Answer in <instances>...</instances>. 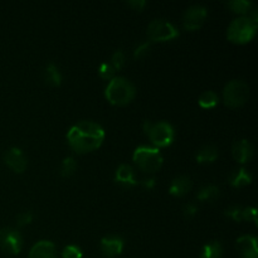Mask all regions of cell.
Instances as JSON below:
<instances>
[{
	"label": "cell",
	"instance_id": "obj_1",
	"mask_svg": "<svg viewBox=\"0 0 258 258\" xmlns=\"http://www.w3.org/2000/svg\"><path fill=\"white\" fill-rule=\"evenodd\" d=\"M105 139L102 126L92 121H81L70 128L67 140L77 153H86L98 148Z\"/></svg>",
	"mask_w": 258,
	"mask_h": 258
},
{
	"label": "cell",
	"instance_id": "obj_2",
	"mask_svg": "<svg viewBox=\"0 0 258 258\" xmlns=\"http://www.w3.org/2000/svg\"><path fill=\"white\" fill-rule=\"evenodd\" d=\"M105 96L113 105H125L135 96V86L125 77H113L105 90Z\"/></svg>",
	"mask_w": 258,
	"mask_h": 258
},
{
	"label": "cell",
	"instance_id": "obj_3",
	"mask_svg": "<svg viewBox=\"0 0 258 258\" xmlns=\"http://www.w3.org/2000/svg\"><path fill=\"white\" fill-rule=\"evenodd\" d=\"M134 161L143 171L153 174L158 171L163 165V156H161L159 149L141 145L138 146L134 151Z\"/></svg>",
	"mask_w": 258,
	"mask_h": 258
},
{
	"label": "cell",
	"instance_id": "obj_4",
	"mask_svg": "<svg viewBox=\"0 0 258 258\" xmlns=\"http://www.w3.org/2000/svg\"><path fill=\"white\" fill-rule=\"evenodd\" d=\"M257 29V23L249 19L247 15L233 19L227 30V37L229 40L236 43H246L253 38Z\"/></svg>",
	"mask_w": 258,
	"mask_h": 258
},
{
	"label": "cell",
	"instance_id": "obj_5",
	"mask_svg": "<svg viewBox=\"0 0 258 258\" xmlns=\"http://www.w3.org/2000/svg\"><path fill=\"white\" fill-rule=\"evenodd\" d=\"M144 131L156 146L170 145L175 136L173 126L166 121H160V122L144 121Z\"/></svg>",
	"mask_w": 258,
	"mask_h": 258
},
{
	"label": "cell",
	"instance_id": "obj_6",
	"mask_svg": "<svg viewBox=\"0 0 258 258\" xmlns=\"http://www.w3.org/2000/svg\"><path fill=\"white\" fill-rule=\"evenodd\" d=\"M249 96V86L243 80H232L224 86L223 98L226 105L238 107L243 105Z\"/></svg>",
	"mask_w": 258,
	"mask_h": 258
},
{
	"label": "cell",
	"instance_id": "obj_7",
	"mask_svg": "<svg viewBox=\"0 0 258 258\" xmlns=\"http://www.w3.org/2000/svg\"><path fill=\"white\" fill-rule=\"evenodd\" d=\"M146 34H148L150 42H163V40H169L178 37L179 32L173 23L163 19V18H159V19H154L149 23Z\"/></svg>",
	"mask_w": 258,
	"mask_h": 258
},
{
	"label": "cell",
	"instance_id": "obj_8",
	"mask_svg": "<svg viewBox=\"0 0 258 258\" xmlns=\"http://www.w3.org/2000/svg\"><path fill=\"white\" fill-rule=\"evenodd\" d=\"M23 239L19 232L12 227H5L0 229V247L5 252L18 254L22 249Z\"/></svg>",
	"mask_w": 258,
	"mask_h": 258
},
{
	"label": "cell",
	"instance_id": "obj_9",
	"mask_svg": "<svg viewBox=\"0 0 258 258\" xmlns=\"http://www.w3.org/2000/svg\"><path fill=\"white\" fill-rule=\"evenodd\" d=\"M207 8L203 7L201 4H194L190 5L188 9L185 10L184 13V18H183V23L184 27L186 29H198L202 24H203L204 19L207 18Z\"/></svg>",
	"mask_w": 258,
	"mask_h": 258
},
{
	"label": "cell",
	"instance_id": "obj_10",
	"mask_svg": "<svg viewBox=\"0 0 258 258\" xmlns=\"http://www.w3.org/2000/svg\"><path fill=\"white\" fill-rule=\"evenodd\" d=\"M4 161L15 173H23L28 165V160L23 150L17 146L8 149L4 153Z\"/></svg>",
	"mask_w": 258,
	"mask_h": 258
},
{
	"label": "cell",
	"instance_id": "obj_11",
	"mask_svg": "<svg viewBox=\"0 0 258 258\" xmlns=\"http://www.w3.org/2000/svg\"><path fill=\"white\" fill-rule=\"evenodd\" d=\"M123 249V241L118 236H106L101 239V251L106 257H115Z\"/></svg>",
	"mask_w": 258,
	"mask_h": 258
},
{
	"label": "cell",
	"instance_id": "obj_12",
	"mask_svg": "<svg viewBox=\"0 0 258 258\" xmlns=\"http://www.w3.org/2000/svg\"><path fill=\"white\" fill-rule=\"evenodd\" d=\"M237 248L243 258H258L257 238L251 234H246L237 239Z\"/></svg>",
	"mask_w": 258,
	"mask_h": 258
},
{
	"label": "cell",
	"instance_id": "obj_13",
	"mask_svg": "<svg viewBox=\"0 0 258 258\" xmlns=\"http://www.w3.org/2000/svg\"><path fill=\"white\" fill-rule=\"evenodd\" d=\"M232 154H233L234 159H236L238 163L244 164L252 158L253 155V145L251 144V141H248L247 139H242V140H237L233 144V148H232Z\"/></svg>",
	"mask_w": 258,
	"mask_h": 258
},
{
	"label": "cell",
	"instance_id": "obj_14",
	"mask_svg": "<svg viewBox=\"0 0 258 258\" xmlns=\"http://www.w3.org/2000/svg\"><path fill=\"white\" fill-rule=\"evenodd\" d=\"M28 258H57L54 243L45 239L37 242L30 249Z\"/></svg>",
	"mask_w": 258,
	"mask_h": 258
},
{
	"label": "cell",
	"instance_id": "obj_15",
	"mask_svg": "<svg viewBox=\"0 0 258 258\" xmlns=\"http://www.w3.org/2000/svg\"><path fill=\"white\" fill-rule=\"evenodd\" d=\"M115 180L117 181L121 185L126 186V188H130L138 184L136 181L135 175H134V170L128 164H121L117 168L115 173Z\"/></svg>",
	"mask_w": 258,
	"mask_h": 258
},
{
	"label": "cell",
	"instance_id": "obj_16",
	"mask_svg": "<svg viewBox=\"0 0 258 258\" xmlns=\"http://www.w3.org/2000/svg\"><path fill=\"white\" fill-rule=\"evenodd\" d=\"M191 189V180L189 176L179 175L171 180L170 186H169V191L171 196L181 197L184 194L188 193Z\"/></svg>",
	"mask_w": 258,
	"mask_h": 258
},
{
	"label": "cell",
	"instance_id": "obj_17",
	"mask_svg": "<svg viewBox=\"0 0 258 258\" xmlns=\"http://www.w3.org/2000/svg\"><path fill=\"white\" fill-rule=\"evenodd\" d=\"M228 181L233 186H244L252 181V174L246 168H239L229 174Z\"/></svg>",
	"mask_w": 258,
	"mask_h": 258
},
{
	"label": "cell",
	"instance_id": "obj_18",
	"mask_svg": "<svg viewBox=\"0 0 258 258\" xmlns=\"http://www.w3.org/2000/svg\"><path fill=\"white\" fill-rule=\"evenodd\" d=\"M218 158V149L214 145H204L196 153L198 163H212Z\"/></svg>",
	"mask_w": 258,
	"mask_h": 258
},
{
	"label": "cell",
	"instance_id": "obj_19",
	"mask_svg": "<svg viewBox=\"0 0 258 258\" xmlns=\"http://www.w3.org/2000/svg\"><path fill=\"white\" fill-rule=\"evenodd\" d=\"M223 254V247L218 241L208 242L202 248L199 258H221Z\"/></svg>",
	"mask_w": 258,
	"mask_h": 258
},
{
	"label": "cell",
	"instance_id": "obj_20",
	"mask_svg": "<svg viewBox=\"0 0 258 258\" xmlns=\"http://www.w3.org/2000/svg\"><path fill=\"white\" fill-rule=\"evenodd\" d=\"M44 80L49 85L59 86L62 82V73H60L59 68L54 64L53 62L48 63L47 67L44 70Z\"/></svg>",
	"mask_w": 258,
	"mask_h": 258
},
{
	"label": "cell",
	"instance_id": "obj_21",
	"mask_svg": "<svg viewBox=\"0 0 258 258\" xmlns=\"http://www.w3.org/2000/svg\"><path fill=\"white\" fill-rule=\"evenodd\" d=\"M219 196H221V190H219L218 186L214 185V184H208V185H204L203 188L199 189L197 198L199 201H214Z\"/></svg>",
	"mask_w": 258,
	"mask_h": 258
},
{
	"label": "cell",
	"instance_id": "obj_22",
	"mask_svg": "<svg viewBox=\"0 0 258 258\" xmlns=\"http://www.w3.org/2000/svg\"><path fill=\"white\" fill-rule=\"evenodd\" d=\"M219 96L217 95L214 91H204L201 96H199V105L202 107L211 108L218 103Z\"/></svg>",
	"mask_w": 258,
	"mask_h": 258
},
{
	"label": "cell",
	"instance_id": "obj_23",
	"mask_svg": "<svg viewBox=\"0 0 258 258\" xmlns=\"http://www.w3.org/2000/svg\"><path fill=\"white\" fill-rule=\"evenodd\" d=\"M228 7L233 12L239 13V14H246L253 8V4L249 0H229Z\"/></svg>",
	"mask_w": 258,
	"mask_h": 258
},
{
	"label": "cell",
	"instance_id": "obj_24",
	"mask_svg": "<svg viewBox=\"0 0 258 258\" xmlns=\"http://www.w3.org/2000/svg\"><path fill=\"white\" fill-rule=\"evenodd\" d=\"M76 168H77V164H76L75 159L72 156H67L63 159L62 164H60V174L63 176H70L75 173Z\"/></svg>",
	"mask_w": 258,
	"mask_h": 258
},
{
	"label": "cell",
	"instance_id": "obj_25",
	"mask_svg": "<svg viewBox=\"0 0 258 258\" xmlns=\"http://www.w3.org/2000/svg\"><path fill=\"white\" fill-rule=\"evenodd\" d=\"M83 252L76 244H68L63 248L62 251V257L63 258H82Z\"/></svg>",
	"mask_w": 258,
	"mask_h": 258
},
{
	"label": "cell",
	"instance_id": "obj_26",
	"mask_svg": "<svg viewBox=\"0 0 258 258\" xmlns=\"http://www.w3.org/2000/svg\"><path fill=\"white\" fill-rule=\"evenodd\" d=\"M98 75L100 77H102L103 80H112L115 77V70L113 67L111 66V63L108 62H103L101 63L100 67H98Z\"/></svg>",
	"mask_w": 258,
	"mask_h": 258
},
{
	"label": "cell",
	"instance_id": "obj_27",
	"mask_svg": "<svg viewBox=\"0 0 258 258\" xmlns=\"http://www.w3.org/2000/svg\"><path fill=\"white\" fill-rule=\"evenodd\" d=\"M125 64V53L121 49L116 50L115 53L111 57V66L113 67V70H120L122 68V66Z\"/></svg>",
	"mask_w": 258,
	"mask_h": 258
},
{
	"label": "cell",
	"instance_id": "obj_28",
	"mask_svg": "<svg viewBox=\"0 0 258 258\" xmlns=\"http://www.w3.org/2000/svg\"><path fill=\"white\" fill-rule=\"evenodd\" d=\"M226 214L231 217V218H233L234 221L239 222L243 219V208H242L241 206H237V204H234V206H229L228 208L226 209Z\"/></svg>",
	"mask_w": 258,
	"mask_h": 258
},
{
	"label": "cell",
	"instance_id": "obj_29",
	"mask_svg": "<svg viewBox=\"0 0 258 258\" xmlns=\"http://www.w3.org/2000/svg\"><path fill=\"white\" fill-rule=\"evenodd\" d=\"M150 48H151L150 40H146V42L140 43V44L135 48V50H134V57L135 58L145 57V55L150 52Z\"/></svg>",
	"mask_w": 258,
	"mask_h": 258
},
{
	"label": "cell",
	"instance_id": "obj_30",
	"mask_svg": "<svg viewBox=\"0 0 258 258\" xmlns=\"http://www.w3.org/2000/svg\"><path fill=\"white\" fill-rule=\"evenodd\" d=\"M32 221H33V213L30 211L22 212V213L18 214V217H17V223H18V226H20V227L27 226V224H29Z\"/></svg>",
	"mask_w": 258,
	"mask_h": 258
},
{
	"label": "cell",
	"instance_id": "obj_31",
	"mask_svg": "<svg viewBox=\"0 0 258 258\" xmlns=\"http://www.w3.org/2000/svg\"><path fill=\"white\" fill-rule=\"evenodd\" d=\"M243 219L247 221H252L254 223H257V211L254 207H247L243 208Z\"/></svg>",
	"mask_w": 258,
	"mask_h": 258
},
{
	"label": "cell",
	"instance_id": "obj_32",
	"mask_svg": "<svg viewBox=\"0 0 258 258\" xmlns=\"http://www.w3.org/2000/svg\"><path fill=\"white\" fill-rule=\"evenodd\" d=\"M183 212L184 214H185V217L191 218V217L196 216L197 212H198V207H197L194 203H186L185 206L183 207Z\"/></svg>",
	"mask_w": 258,
	"mask_h": 258
},
{
	"label": "cell",
	"instance_id": "obj_33",
	"mask_svg": "<svg viewBox=\"0 0 258 258\" xmlns=\"http://www.w3.org/2000/svg\"><path fill=\"white\" fill-rule=\"evenodd\" d=\"M127 4L131 5V7L136 8L138 10H141L146 5V2L145 0H128Z\"/></svg>",
	"mask_w": 258,
	"mask_h": 258
},
{
	"label": "cell",
	"instance_id": "obj_34",
	"mask_svg": "<svg viewBox=\"0 0 258 258\" xmlns=\"http://www.w3.org/2000/svg\"><path fill=\"white\" fill-rule=\"evenodd\" d=\"M141 185L145 186V188H148V189L154 188V186H155V179L154 178L144 179V180H141Z\"/></svg>",
	"mask_w": 258,
	"mask_h": 258
}]
</instances>
